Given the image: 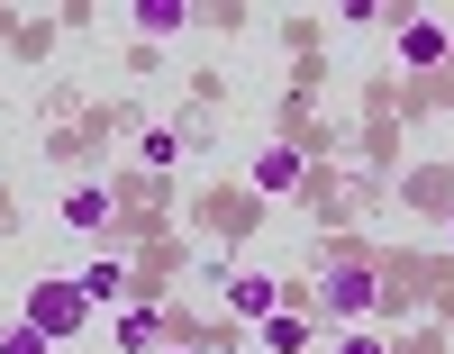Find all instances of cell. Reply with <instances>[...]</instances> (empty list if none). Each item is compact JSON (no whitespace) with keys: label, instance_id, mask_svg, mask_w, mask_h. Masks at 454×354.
Instances as JSON below:
<instances>
[{"label":"cell","instance_id":"6da1fadb","mask_svg":"<svg viewBox=\"0 0 454 354\" xmlns=\"http://www.w3.org/2000/svg\"><path fill=\"white\" fill-rule=\"evenodd\" d=\"M372 309H382V272H372V264H336V272H327V319L364 327Z\"/></svg>","mask_w":454,"mask_h":354},{"label":"cell","instance_id":"7a4b0ae2","mask_svg":"<svg viewBox=\"0 0 454 354\" xmlns=\"http://www.w3.org/2000/svg\"><path fill=\"white\" fill-rule=\"evenodd\" d=\"M73 319H82V291H73V282H36V300H27V327L73 336Z\"/></svg>","mask_w":454,"mask_h":354},{"label":"cell","instance_id":"3957f363","mask_svg":"<svg viewBox=\"0 0 454 354\" xmlns=\"http://www.w3.org/2000/svg\"><path fill=\"white\" fill-rule=\"evenodd\" d=\"M227 309H237V319H282V282L273 272H237V282H227Z\"/></svg>","mask_w":454,"mask_h":354},{"label":"cell","instance_id":"277c9868","mask_svg":"<svg viewBox=\"0 0 454 354\" xmlns=\"http://www.w3.org/2000/svg\"><path fill=\"white\" fill-rule=\"evenodd\" d=\"M73 291H82V309L128 300V264H119V255H100V264H82V272H73Z\"/></svg>","mask_w":454,"mask_h":354},{"label":"cell","instance_id":"5b68a950","mask_svg":"<svg viewBox=\"0 0 454 354\" xmlns=\"http://www.w3.org/2000/svg\"><path fill=\"white\" fill-rule=\"evenodd\" d=\"M254 191H263V201L300 191V146H263V154H254Z\"/></svg>","mask_w":454,"mask_h":354},{"label":"cell","instance_id":"8992f818","mask_svg":"<svg viewBox=\"0 0 454 354\" xmlns=\"http://www.w3.org/2000/svg\"><path fill=\"white\" fill-rule=\"evenodd\" d=\"M109 218H119V201H109L100 182H82V191H64V227H82V236H100Z\"/></svg>","mask_w":454,"mask_h":354},{"label":"cell","instance_id":"52a82bcc","mask_svg":"<svg viewBox=\"0 0 454 354\" xmlns=\"http://www.w3.org/2000/svg\"><path fill=\"white\" fill-rule=\"evenodd\" d=\"M400 64H445V28L436 19H409L400 28Z\"/></svg>","mask_w":454,"mask_h":354},{"label":"cell","instance_id":"ba28073f","mask_svg":"<svg viewBox=\"0 0 454 354\" xmlns=\"http://www.w3.org/2000/svg\"><path fill=\"white\" fill-rule=\"evenodd\" d=\"M137 28L145 36H173V28H192V10H182V0H137Z\"/></svg>","mask_w":454,"mask_h":354},{"label":"cell","instance_id":"9c48e42d","mask_svg":"<svg viewBox=\"0 0 454 354\" xmlns=\"http://www.w3.org/2000/svg\"><path fill=\"white\" fill-rule=\"evenodd\" d=\"M300 345H309V319H291V309L263 319V354H300Z\"/></svg>","mask_w":454,"mask_h":354},{"label":"cell","instance_id":"30bf717a","mask_svg":"<svg viewBox=\"0 0 454 354\" xmlns=\"http://www.w3.org/2000/svg\"><path fill=\"white\" fill-rule=\"evenodd\" d=\"M55 336L46 327H27V319H10V327H0V354H46Z\"/></svg>","mask_w":454,"mask_h":354},{"label":"cell","instance_id":"8fae6325","mask_svg":"<svg viewBox=\"0 0 454 354\" xmlns=\"http://www.w3.org/2000/svg\"><path fill=\"white\" fill-rule=\"evenodd\" d=\"M155 327H164L155 309H128V319H119V345H128V354H137V345H155Z\"/></svg>","mask_w":454,"mask_h":354},{"label":"cell","instance_id":"7c38bea8","mask_svg":"<svg viewBox=\"0 0 454 354\" xmlns=\"http://www.w3.org/2000/svg\"><path fill=\"white\" fill-rule=\"evenodd\" d=\"M137 154H145V164H155V173H164V164H173V154H182V137H173V128H155V137H145Z\"/></svg>","mask_w":454,"mask_h":354},{"label":"cell","instance_id":"4fadbf2b","mask_svg":"<svg viewBox=\"0 0 454 354\" xmlns=\"http://www.w3.org/2000/svg\"><path fill=\"white\" fill-rule=\"evenodd\" d=\"M336 354H391V345L372 336V327H346V336H336Z\"/></svg>","mask_w":454,"mask_h":354}]
</instances>
